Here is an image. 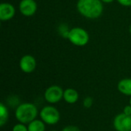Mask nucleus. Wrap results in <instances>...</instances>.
Segmentation results:
<instances>
[{
	"label": "nucleus",
	"mask_w": 131,
	"mask_h": 131,
	"mask_svg": "<svg viewBox=\"0 0 131 131\" xmlns=\"http://www.w3.org/2000/svg\"><path fill=\"white\" fill-rule=\"evenodd\" d=\"M117 89L121 94L131 97V78L121 80L117 84Z\"/></svg>",
	"instance_id": "obj_11"
},
{
	"label": "nucleus",
	"mask_w": 131,
	"mask_h": 131,
	"mask_svg": "<svg viewBox=\"0 0 131 131\" xmlns=\"http://www.w3.org/2000/svg\"><path fill=\"white\" fill-rule=\"evenodd\" d=\"M38 114V108L32 103H23L19 104L15 112L16 120L23 124H28L36 120Z\"/></svg>",
	"instance_id": "obj_2"
},
{
	"label": "nucleus",
	"mask_w": 131,
	"mask_h": 131,
	"mask_svg": "<svg viewBox=\"0 0 131 131\" xmlns=\"http://www.w3.org/2000/svg\"><path fill=\"white\" fill-rule=\"evenodd\" d=\"M77 9L82 16L89 19H96L101 15L104 7L101 0H78Z\"/></svg>",
	"instance_id": "obj_1"
},
{
	"label": "nucleus",
	"mask_w": 131,
	"mask_h": 131,
	"mask_svg": "<svg viewBox=\"0 0 131 131\" xmlns=\"http://www.w3.org/2000/svg\"><path fill=\"white\" fill-rule=\"evenodd\" d=\"M64 91L58 85H52L48 88L44 94L45 101L49 104H57L63 99Z\"/></svg>",
	"instance_id": "obj_5"
},
{
	"label": "nucleus",
	"mask_w": 131,
	"mask_h": 131,
	"mask_svg": "<svg viewBox=\"0 0 131 131\" xmlns=\"http://www.w3.org/2000/svg\"><path fill=\"white\" fill-rule=\"evenodd\" d=\"M93 105V98L91 97H86L83 101V106L85 108H90Z\"/></svg>",
	"instance_id": "obj_15"
},
{
	"label": "nucleus",
	"mask_w": 131,
	"mask_h": 131,
	"mask_svg": "<svg viewBox=\"0 0 131 131\" xmlns=\"http://www.w3.org/2000/svg\"><path fill=\"white\" fill-rule=\"evenodd\" d=\"M63 99L68 104H75L79 99V94L78 92L73 89V88H68L64 91V96Z\"/></svg>",
	"instance_id": "obj_10"
},
{
	"label": "nucleus",
	"mask_w": 131,
	"mask_h": 131,
	"mask_svg": "<svg viewBox=\"0 0 131 131\" xmlns=\"http://www.w3.org/2000/svg\"><path fill=\"white\" fill-rule=\"evenodd\" d=\"M15 14V8L13 5L8 2L0 4V20L8 21L12 19Z\"/></svg>",
	"instance_id": "obj_9"
},
{
	"label": "nucleus",
	"mask_w": 131,
	"mask_h": 131,
	"mask_svg": "<svg viewBox=\"0 0 131 131\" xmlns=\"http://www.w3.org/2000/svg\"><path fill=\"white\" fill-rule=\"evenodd\" d=\"M37 3L35 0H21L19 3V11L25 16H31L37 11Z\"/></svg>",
	"instance_id": "obj_8"
},
{
	"label": "nucleus",
	"mask_w": 131,
	"mask_h": 131,
	"mask_svg": "<svg viewBox=\"0 0 131 131\" xmlns=\"http://www.w3.org/2000/svg\"><path fill=\"white\" fill-rule=\"evenodd\" d=\"M50 131H58V130H50Z\"/></svg>",
	"instance_id": "obj_22"
},
{
	"label": "nucleus",
	"mask_w": 131,
	"mask_h": 131,
	"mask_svg": "<svg viewBox=\"0 0 131 131\" xmlns=\"http://www.w3.org/2000/svg\"><path fill=\"white\" fill-rule=\"evenodd\" d=\"M67 38L71 44L79 47L86 45L90 39L88 31L80 27H75L71 28L68 32Z\"/></svg>",
	"instance_id": "obj_3"
},
{
	"label": "nucleus",
	"mask_w": 131,
	"mask_h": 131,
	"mask_svg": "<svg viewBox=\"0 0 131 131\" xmlns=\"http://www.w3.org/2000/svg\"><path fill=\"white\" fill-rule=\"evenodd\" d=\"M61 131H81V130L76 126L69 125V126H67V127H64Z\"/></svg>",
	"instance_id": "obj_16"
},
{
	"label": "nucleus",
	"mask_w": 131,
	"mask_h": 131,
	"mask_svg": "<svg viewBox=\"0 0 131 131\" xmlns=\"http://www.w3.org/2000/svg\"><path fill=\"white\" fill-rule=\"evenodd\" d=\"M102 2H104V3H111L112 2H114V0H101Z\"/></svg>",
	"instance_id": "obj_19"
},
{
	"label": "nucleus",
	"mask_w": 131,
	"mask_h": 131,
	"mask_svg": "<svg viewBox=\"0 0 131 131\" xmlns=\"http://www.w3.org/2000/svg\"><path fill=\"white\" fill-rule=\"evenodd\" d=\"M123 114H124L127 116H131V106L130 104L124 107V108L123 110Z\"/></svg>",
	"instance_id": "obj_18"
},
{
	"label": "nucleus",
	"mask_w": 131,
	"mask_h": 131,
	"mask_svg": "<svg viewBox=\"0 0 131 131\" xmlns=\"http://www.w3.org/2000/svg\"><path fill=\"white\" fill-rule=\"evenodd\" d=\"M114 127L117 131H131V116L117 114L114 119Z\"/></svg>",
	"instance_id": "obj_6"
},
{
	"label": "nucleus",
	"mask_w": 131,
	"mask_h": 131,
	"mask_svg": "<svg viewBox=\"0 0 131 131\" xmlns=\"http://www.w3.org/2000/svg\"><path fill=\"white\" fill-rule=\"evenodd\" d=\"M8 118V111L6 106L1 103L0 104V126L3 127L7 122Z\"/></svg>",
	"instance_id": "obj_13"
},
{
	"label": "nucleus",
	"mask_w": 131,
	"mask_h": 131,
	"mask_svg": "<svg viewBox=\"0 0 131 131\" xmlns=\"http://www.w3.org/2000/svg\"><path fill=\"white\" fill-rule=\"evenodd\" d=\"M129 31H130V35H131V25H130V29H129Z\"/></svg>",
	"instance_id": "obj_20"
},
{
	"label": "nucleus",
	"mask_w": 131,
	"mask_h": 131,
	"mask_svg": "<svg viewBox=\"0 0 131 131\" xmlns=\"http://www.w3.org/2000/svg\"><path fill=\"white\" fill-rule=\"evenodd\" d=\"M130 105L131 106V97H130Z\"/></svg>",
	"instance_id": "obj_21"
},
{
	"label": "nucleus",
	"mask_w": 131,
	"mask_h": 131,
	"mask_svg": "<svg viewBox=\"0 0 131 131\" xmlns=\"http://www.w3.org/2000/svg\"><path fill=\"white\" fill-rule=\"evenodd\" d=\"M41 120L48 125H54L58 124L61 118L58 110L53 106H45L39 112Z\"/></svg>",
	"instance_id": "obj_4"
},
{
	"label": "nucleus",
	"mask_w": 131,
	"mask_h": 131,
	"mask_svg": "<svg viewBox=\"0 0 131 131\" xmlns=\"http://www.w3.org/2000/svg\"><path fill=\"white\" fill-rule=\"evenodd\" d=\"M12 131H28V127H26L25 124L18 123L14 125Z\"/></svg>",
	"instance_id": "obj_14"
},
{
	"label": "nucleus",
	"mask_w": 131,
	"mask_h": 131,
	"mask_svg": "<svg viewBox=\"0 0 131 131\" xmlns=\"http://www.w3.org/2000/svg\"><path fill=\"white\" fill-rule=\"evenodd\" d=\"M28 131H45V124L41 120H35L28 124Z\"/></svg>",
	"instance_id": "obj_12"
},
{
	"label": "nucleus",
	"mask_w": 131,
	"mask_h": 131,
	"mask_svg": "<svg viewBox=\"0 0 131 131\" xmlns=\"http://www.w3.org/2000/svg\"><path fill=\"white\" fill-rule=\"evenodd\" d=\"M37 66V62L35 58L30 54H25L20 59L19 67L21 71L26 74L33 72Z\"/></svg>",
	"instance_id": "obj_7"
},
{
	"label": "nucleus",
	"mask_w": 131,
	"mask_h": 131,
	"mask_svg": "<svg viewBox=\"0 0 131 131\" xmlns=\"http://www.w3.org/2000/svg\"><path fill=\"white\" fill-rule=\"evenodd\" d=\"M121 5L125 7L131 6V0H117Z\"/></svg>",
	"instance_id": "obj_17"
}]
</instances>
